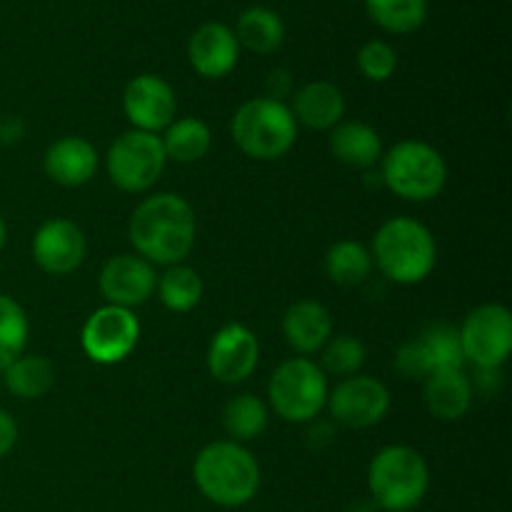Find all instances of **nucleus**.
<instances>
[{"mask_svg": "<svg viewBox=\"0 0 512 512\" xmlns=\"http://www.w3.org/2000/svg\"><path fill=\"white\" fill-rule=\"evenodd\" d=\"M198 220L195 210L183 195L155 193L133 210L128 223V238L135 255L150 265L185 263L195 245Z\"/></svg>", "mask_w": 512, "mask_h": 512, "instance_id": "nucleus-1", "label": "nucleus"}, {"mask_svg": "<svg viewBox=\"0 0 512 512\" xmlns=\"http://www.w3.org/2000/svg\"><path fill=\"white\" fill-rule=\"evenodd\" d=\"M193 480L205 500L220 508H243L260 490V465L245 445L210 443L195 455Z\"/></svg>", "mask_w": 512, "mask_h": 512, "instance_id": "nucleus-2", "label": "nucleus"}, {"mask_svg": "<svg viewBox=\"0 0 512 512\" xmlns=\"http://www.w3.org/2000/svg\"><path fill=\"white\" fill-rule=\"evenodd\" d=\"M373 265L398 285H418L435 270L438 243L435 235L408 215L385 220L373 238Z\"/></svg>", "mask_w": 512, "mask_h": 512, "instance_id": "nucleus-3", "label": "nucleus"}, {"mask_svg": "<svg viewBox=\"0 0 512 512\" xmlns=\"http://www.w3.org/2000/svg\"><path fill=\"white\" fill-rule=\"evenodd\" d=\"M380 180L398 198L425 203L438 198L448 185V163L425 140H400L380 158Z\"/></svg>", "mask_w": 512, "mask_h": 512, "instance_id": "nucleus-4", "label": "nucleus"}, {"mask_svg": "<svg viewBox=\"0 0 512 512\" xmlns=\"http://www.w3.org/2000/svg\"><path fill=\"white\" fill-rule=\"evenodd\" d=\"M368 488L375 505L388 512H410L423 503L430 488V468L410 445L378 450L368 468Z\"/></svg>", "mask_w": 512, "mask_h": 512, "instance_id": "nucleus-5", "label": "nucleus"}, {"mask_svg": "<svg viewBox=\"0 0 512 512\" xmlns=\"http://www.w3.org/2000/svg\"><path fill=\"white\" fill-rule=\"evenodd\" d=\"M235 145L253 160H278L298 140V123L290 105L263 95L240 105L230 123Z\"/></svg>", "mask_w": 512, "mask_h": 512, "instance_id": "nucleus-6", "label": "nucleus"}, {"mask_svg": "<svg viewBox=\"0 0 512 512\" xmlns=\"http://www.w3.org/2000/svg\"><path fill=\"white\" fill-rule=\"evenodd\" d=\"M328 375L310 358H288L273 370L268 400L285 423H310L328 403Z\"/></svg>", "mask_w": 512, "mask_h": 512, "instance_id": "nucleus-7", "label": "nucleus"}, {"mask_svg": "<svg viewBox=\"0 0 512 512\" xmlns=\"http://www.w3.org/2000/svg\"><path fill=\"white\" fill-rule=\"evenodd\" d=\"M165 150L160 135L145 130H128L118 135L105 155V170L115 188L125 193H145L153 188L163 175Z\"/></svg>", "mask_w": 512, "mask_h": 512, "instance_id": "nucleus-8", "label": "nucleus"}, {"mask_svg": "<svg viewBox=\"0 0 512 512\" xmlns=\"http://www.w3.org/2000/svg\"><path fill=\"white\" fill-rule=\"evenodd\" d=\"M463 358L475 368H503L512 353V313L500 303L478 305L458 328Z\"/></svg>", "mask_w": 512, "mask_h": 512, "instance_id": "nucleus-9", "label": "nucleus"}, {"mask_svg": "<svg viewBox=\"0 0 512 512\" xmlns=\"http://www.w3.org/2000/svg\"><path fill=\"white\" fill-rule=\"evenodd\" d=\"M140 340V323L133 310L103 305L93 310L80 330L85 355L98 365H118L128 358Z\"/></svg>", "mask_w": 512, "mask_h": 512, "instance_id": "nucleus-10", "label": "nucleus"}, {"mask_svg": "<svg viewBox=\"0 0 512 512\" xmlns=\"http://www.w3.org/2000/svg\"><path fill=\"white\" fill-rule=\"evenodd\" d=\"M458 328L445 323L428 325L415 338L405 340L395 355V370L405 380H425L430 373L448 368H463Z\"/></svg>", "mask_w": 512, "mask_h": 512, "instance_id": "nucleus-11", "label": "nucleus"}, {"mask_svg": "<svg viewBox=\"0 0 512 512\" xmlns=\"http://www.w3.org/2000/svg\"><path fill=\"white\" fill-rule=\"evenodd\" d=\"M390 390L385 383L370 375H350L343 378L328 393V410L330 418L343 428L365 430L373 425L383 423V418L390 410Z\"/></svg>", "mask_w": 512, "mask_h": 512, "instance_id": "nucleus-12", "label": "nucleus"}, {"mask_svg": "<svg viewBox=\"0 0 512 512\" xmlns=\"http://www.w3.org/2000/svg\"><path fill=\"white\" fill-rule=\"evenodd\" d=\"M258 360V335L240 323L223 325L208 345V370L223 385L245 383L258 368Z\"/></svg>", "mask_w": 512, "mask_h": 512, "instance_id": "nucleus-13", "label": "nucleus"}, {"mask_svg": "<svg viewBox=\"0 0 512 512\" xmlns=\"http://www.w3.org/2000/svg\"><path fill=\"white\" fill-rule=\"evenodd\" d=\"M123 113L133 130L155 133L168 128L178 113V100L170 83L160 75L143 73L125 85Z\"/></svg>", "mask_w": 512, "mask_h": 512, "instance_id": "nucleus-14", "label": "nucleus"}, {"mask_svg": "<svg viewBox=\"0 0 512 512\" xmlns=\"http://www.w3.org/2000/svg\"><path fill=\"white\" fill-rule=\"evenodd\" d=\"M158 275L155 265L143 260L135 253H123L110 258L103 265L98 278L100 295L105 298V305H118V308H138L145 300L153 298Z\"/></svg>", "mask_w": 512, "mask_h": 512, "instance_id": "nucleus-15", "label": "nucleus"}, {"mask_svg": "<svg viewBox=\"0 0 512 512\" xmlns=\"http://www.w3.org/2000/svg\"><path fill=\"white\" fill-rule=\"evenodd\" d=\"M88 255L85 233L68 218H50L35 230L33 260L43 273L70 275Z\"/></svg>", "mask_w": 512, "mask_h": 512, "instance_id": "nucleus-16", "label": "nucleus"}, {"mask_svg": "<svg viewBox=\"0 0 512 512\" xmlns=\"http://www.w3.org/2000/svg\"><path fill=\"white\" fill-rule=\"evenodd\" d=\"M98 165V150L80 135H65L55 140L43 155L45 175L63 188H80L90 183L98 173Z\"/></svg>", "mask_w": 512, "mask_h": 512, "instance_id": "nucleus-17", "label": "nucleus"}, {"mask_svg": "<svg viewBox=\"0 0 512 512\" xmlns=\"http://www.w3.org/2000/svg\"><path fill=\"white\" fill-rule=\"evenodd\" d=\"M190 65L203 78H225L238 65L240 45L225 23H205L188 43Z\"/></svg>", "mask_w": 512, "mask_h": 512, "instance_id": "nucleus-18", "label": "nucleus"}, {"mask_svg": "<svg viewBox=\"0 0 512 512\" xmlns=\"http://www.w3.org/2000/svg\"><path fill=\"white\" fill-rule=\"evenodd\" d=\"M283 338L295 353L308 358L333 338V315L318 300H298L283 315Z\"/></svg>", "mask_w": 512, "mask_h": 512, "instance_id": "nucleus-19", "label": "nucleus"}, {"mask_svg": "<svg viewBox=\"0 0 512 512\" xmlns=\"http://www.w3.org/2000/svg\"><path fill=\"white\" fill-rule=\"evenodd\" d=\"M423 400L433 418L453 423V420L465 418L473 405V380L463 368L430 373L423 380Z\"/></svg>", "mask_w": 512, "mask_h": 512, "instance_id": "nucleus-20", "label": "nucleus"}, {"mask_svg": "<svg viewBox=\"0 0 512 512\" xmlns=\"http://www.w3.org/2000/svg\"><path fill=\"white\" fill-rule=\"evenodd\" d=\"M293 118L310 130H333L345 118V95L328 80L305 83L293 95Z\"/></svg>", "mask_w": 512, "mask_h": 512, "instance_id": "nucleus-21", "label": "nucleus"}, {"mask_svg": "<svg viewBox=\"0 0 512 512\" xmlns=\"http://www.w3.org/2000/svg\"><path fill=\"white\" fill-rule=\"evenodd\" d=\"M330 153L348 168L370 170L383 158V140L373 125L360 120H340L330 130Z\"/></svg>", "mask_w": 512, "mask_h": 512, "instance_id": "nucleus-22", "label": "nucleus"}, {"mask_svg": "<svg viewBox=\"0 0 512 512\" xmlns=\"http://www.w3.org/2000/svg\"><path fill=\"white\" fill-rule=\"evenodd\" d=\"M165 158L175 163H198L213 148V133L200 118H178L160 135Z\"/></svg>", "mask_w": 512, "mask_h": 512, "instance_id": "nucleus-23", "label": "nucleus"}, {"mask_svg": "<svg viewBox=\"0 0 512 512\" xmlns=\"http://www.w3.org/2000/svg\"><path fill=\"white\" fill-rule=\"evenodd\" d=\"M3 383L10 395L20 400H38L55 385V368L43 355L23 353L3 370Z\"/></svg>", "mask_w": 512, "mask_h": 512, "instance_id": "nucleus-24", "label": "nucleus"}, {"mask_svg": "<svg viewBox=\"0 0 512 512\" xmlns=\"http://www.w3.org/2000/svg\"><path fill=\"white\" fill-rule=\"evenodd\" d=\"M235 38H238V45H243V48L253 50L258 55H268L283 45L285 25L275 10L255 5V8H248L238 18Z\"/></svg>", "mask_w": 512, "mask_h": 512, "instance_id": "nucleus-25", "label": "nucleus"}, {"mask_svg": "<svg viewBox=\"0 0 512 512\" xmlns=\"http://www.w3.org/2000/svg\"><path fill=\"white\" fill-rule=\"evenodd\" d=\"M373 273V255L358 240H338L325 253V275L335 285L355 288L363 285Z\"/></svg>", "mask_w": 512, "mask_h": 512, "instance_id": "nucleus-26", "label": "nucleus"}, {"mask_svg": "<svg viewBox=\"0 0 512 512\" xmlns=\"http://www.w3.org/2000/svg\"><path fill=\"white\" fill-rule=\"evenodd\" d=\"M268 405L253 393H240L230 398L223 408V430L233 443H248L268 428Z\"/></svg>", "mask_w": 512, "mask_h": 512, "instance_id": "nucleus-27", "label": "nucleus"}, {"mask_svg": "<svg viewBox=\"0 0 512 512\" xmlns=\"http://www.w3.org/2000/svg\"><path fill=\"white\" fill-rule=\"evenodd\" d=\"M203 290L205 285L200 273L185 263L170 265L163 275H158V285H155L160 303L170 313H190L193 308H198V303L203 300Z\"/></svg>", "mask_w": 512, "mask_h": 512, "instance_id": "nucleus-28", "label": "nucleus"}, {"mask_svg": "<svg viewBox=\"0 0 512 512\" xmlns=\"http://www.w3.org/2000/svg\"><path fill=\"white\" fill-rule=\"evenodd\" d=\"M370 18L388 33H413L428 18V0H365Z\"/></svg>", "mask_w": 512, "mask_h": 512, "instance_id": "nucleus-29", "label": "nucleus"}, {"mask_svg": "<svg viewBox=\"0 0 512 512\" xmlns=\"http://www.w3.org/2000/svg\"><path fill=\"white\" fill-rule=\"evenodd\" d=\"M30 323L18 300L0 293V373L25 353Z\"/></svg>", "mask_w": 512, "mask_h": 512, "instance_id": "nucleus-30", "label": "nucleus"}, {"mask_svg": "<svg viewBox=\"0 0 512 512\" xmlns=\"http://www.w3.org/2000/svg\"><path fill=\"white\" fill-rule=\"evenodd\" d=\"M368 350H365L363 340L355 335H338L330 338L323 348V370L325 375L333 373L338 378H350L358 375L360 368L365 365Z\"/></svg>", "mask_w": 512, "mask_h": 512, "instance_id": "nucleus-31", "label": "nucleus"}, {"mask_svg": "<svg viewBox=\"0 0 512 512\" xmlns=\"http://www.w3.org/2000/svg\"><path fill=\"white\" fill-rule=\"evenodd\" d=\"M358 68L373 83H385L398 68V55L385 40H368L358 53Z\"/></svg>", "mask_w": 512, "mask_h": 512, "instance_id": "nucleus-32", "label": "nucleus"}, {"mask_svg": "<svg viewBox=\"0 0 512 512\" xmlns=\"http://www.w3.org/2000/svg\"><path fill=\"white\" fill-rule=\"evenodd\" d=\"M18 443V423L8 410L0 408V460L10 453Z\"/></svg>", "mask_w": 512, "mask_h": 512, "instance_id": "nucleus-33", "label": "nucleus"}, {"mask_svg": "<svg viewBox=\"0 0 512 512\" xmlns=\"http://www.w3.org/2000/svg\"><path fill=\"white\" fill-rule=\"evenodd\" d=\"M23 130V120L8 115V118L0 120V143H18V140L23 138Z\"/></svg>", "mask_w": 512, "mask_h": 512, "instance_id": "nucleus-34", "label": "nucleus"}, {"mask_svg": "<svg viewBox=\"0 0 512 512\" xmlns=\"http://www.w3.org/2000/svg\"><path fill=\"white\" fill-rule=\"evenodd\" d=\"M5 240H8V228H5V220L3 215H0V250L5 248Z\"/></svg>", "mask_w": 512, "mask_h": 512, "instance_id": "nucleus-35", "label": "nucleus"}]
</instances>
